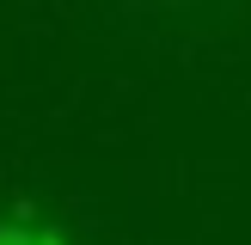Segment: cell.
<instances>
[{"label": "cell", "instance_id": "6da1fadb", "mask_svg": "<svg viewBox=\"0 0 251 245\" xmlns=\"http://www.w3.org/2000/svg\"><path fill=\"white\" fill-rule=\"evenodd\" d=\"M0 245H68V233L37 215H0Z\"/></svg>", "mask_w": 251, "mask_h": 245}]
</instances>
